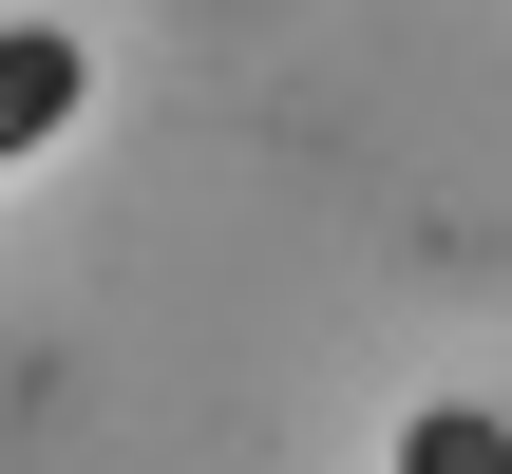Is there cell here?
<instances>
[{"instance_id": "cell-2", "label": "cell", "mask_w": 512, "mask_h": 474, "mask_svg": "<svg viewBox=\"0 0 512 474\" xmlns=\"http://www.w3.org/2000/svg\"><path fill=\"white\" fill-rule=\"evenodd\" d=\"M399 474H512V418L494 399H418L399 418Z\"/></svg>"}, {"instance_id": "cell-1", "label": "cell", "mask_w": 512, "mask_h": 474, "mask_svg": "<svg viewBox=\"0 0 512 474\" xmlns=\"http://www.w3.org/2000/svg\"><path fill=\"white\" fill-rule=\"evenodd\" d=\"M76 114V19H0V152H38Z\"/></svg>"}]
</instances>
